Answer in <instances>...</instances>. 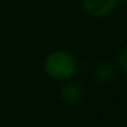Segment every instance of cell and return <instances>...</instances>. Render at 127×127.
Masks as SVG:
<instances>
[{"instance_id":"cell-1","label":"cell","mask_w":127,"mask_h":127,"mask_svg":"<svg viewBox=\"0 0 127 127\" xmlns=\"http://www.w3.org/2000/svg\"><path fill=\"white\" fill-rule=\"evenodd\" d=\"M77 62L74 56L64 51H58L48 56L45 62V70L55 79H64L74 74Z\"/></svg>"},{"instance_id":"cell-2","label":"cell","mask_w":127,"mask_h":127,"mask_svg":"<svg viewBox=\"0 0 127 127\" xmlns=\"http://www.w3.org/2000/svg\"><path fill=\"white\" fill-rule=\"evenodd\" d=\"M118 0H83L86 11L93 17H105L116 6Z\"/></svg>"},{"instance_id":"cell-3","label":"cell","mask_w":127,"mask_h":127,"mask_svg":"<svg viewBox=\"0 0 127 127\" xmlns=\"http://www.w3.org/2000/svg\"><path fill=\"white\" fill-rule=\"evenodd\" d=\"M82 94H83L82 86H81L78 82L67 83V85L63 88V90H62V96H63L64 101L71 102V104L79 101L81 97H82Z\"/></svg>"},{"instance_id":"cell-4","label":"cell","mask_w":127,"mask_h":127,"mask_svg":"<svg viewBox=\"0 0 127 127\" xmlns=\"http://www.w3.org/2000/svg\"><path fill=\"white\" fill-rule=\"evenodd\" d=\"M97 77L100 78L101 81H112L113 77H115V70H113V66L111 63H101L96 70Z\"/></svg>"},{"instance_id":"cell-5","label":"cell","mask_w":127,"mask_h":127,"mask_svg":"<svg viewBox=\"0 0 127 127\" xmlns=\"http://www.w3.org/2000/svg\"><path fill=\"white\" fill-rule=\"evenodd\" d=\"M119 67L124 72H127V45L122 49L120 55H119Z\"/></svg>"}]
</instances>
